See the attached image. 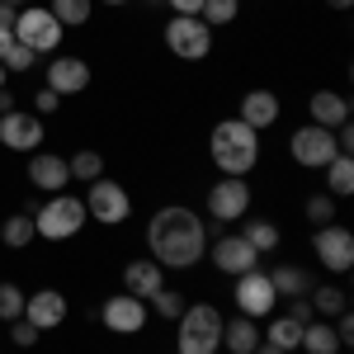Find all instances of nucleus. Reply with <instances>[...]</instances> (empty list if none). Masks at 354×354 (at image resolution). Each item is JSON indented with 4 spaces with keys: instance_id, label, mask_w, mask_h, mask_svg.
<instances>
[{
    "instance_id": "f257e3e1",
    "label": "nucleus",
    "mask_w": 354,
    "mask_h": 354,
    "mask_svg": "<svg viewBox=\"0 0 354 354\" xmlns=\"http://www.w3.org/2000/svg\"><path fill=\"white\" fill-rule=\"evenodd\" d=\"M147 250L161 270H194L208 255V218L185 203H165L147 222Z\"/></svg>"
},
{
    "instance_id": "f03ea898",
    "label": "nucleus",
    "mask_w": 354,
    "mask_h": 354,
    "mask_svg": "<svg viewBox=\"0 0 354 354\" xmlns=\"http://www.w3.org/2000/svg\"><path fill=\"white\" fill-rule=\"evenodd\" d=\"M208 156L222 175H250L260 165V133L241 118H222L208 133Z\"/></svg>"
},
{
    "instance_id": "7ed1b4c3",
    "label": "nucleus",
    "mask_w": 354,
    "mask_h": 354,
    "mask_svg": "<svg viewBox=\"0 0 354 354\" xmlns=\"http://www.w3.org/2000/svg\"><path fill=\"white\" fill-rule=\"evenodd\" d=\"M222 317L213 302H189L175 322V354H218L222 350Z\"/></svg>"
},
{
    "instance_id": "20e7f679",
    "label": "nucleus",
    "mask_w": 354,
    "mask_h": 354,
    "mask_svg": "<svg viewBox=\"0 0 354 354\" xmlns=\"http://www.w3.org/2000/svg\"><path fill=\"white\" fill-rule=\"evenodd\" d=\"M90 213H85V198L76 194H48L38 208H33V232L43 236V241H71V236H81Z\"/></svg>"
},
{
    "instance_id": "39448f33",
    "label": "nucleus",
    "mask_w": 354,
    "mask_h": 354,
    "mask_svg": "<svg viewBox=\"0 0 354 354\" xmlns=\"http://www.w3.org/2000/svg\"><path fill=\"white\" fill-rule=\"evenodd\" d=\"M62 33L66 28L57 24V15L48 5H24L19 15H15V43H24L28 53H57L62 48Z\"/></svg>"
},
{
    "instance_id": "423d86ee",
    "label": "nucleus",
    "mask_w": 354,
    "mask_h": 354,
    "mask_svg": "<svg viewBox=\"0 0 354 354\" xmlns=\"http://www.w3.org/2000/svg\"><path fill=\"white\" fill-rule=\"evenodd\" d=\"M85 213L90 222H100V227H123V222L133 218V194L123 189L118 180H95L90 189H85Z\"/></svg>"
},
{
    "instance_id": "0eeeda50",
    "label": "nucleus",
    "mask_w": 354,
    "mask_h": 354,
    "mask_svg": "<svg viewBox=\"0 0 354 354\" xmlns=\"http://www.w3.org/2000/svg\"><path fill=\"white\" fill-rule=\"evenodd\" d=\"M288 156H293V165H302V170H326V165L340 156V147H335V133H330V128L302 123L298 133L288 137Z\"/></svg>"
},
{
    "instance_id": "6e6552de",
    "label": "nucleus",
    "mask_w": 354,
    "mask_h": 354,
    "mask_svg": "<svg viewBox=\"0 0 354 354\" xmlns=\"http://www.w3.org/2000/svg\"><path fill=\"white\" fill-rule=\"evenodd\" d=\"M312 255L326 274H350L354 270V232L340 222H326L312 232Z\"/></svg>"
},
{
    "instance_id": "1a4fd4ad",
    "label": "nucleus",
    "mask_w": 354,
    "mask_h": 354,
    "mask_svg": "<svg viewBox=\"0 0 354 354\" xmlns=\"http://www.w3.org/2000/svg\"><path fill=\"white\" fill-rule=\"evenodd\" d=\"M165 48L175 57H185V62H203V57L213 53V28L203 24L198 15H170V24H165Z\"/></svg>"
},
{
    "instance_id": "9d476101",
    "label": "nucleus",
    "mask_w": 354,
    "mask_h": 354,
    "mask_svg": "<svg viewBox=\"0 0 354 354\" xmlns=\"http://www.w3.org/2000/svg\"><path fill=\"white\" fill-rule=\"evenodd\" d=\"M232 298H236V312L250 317V322H265V317H274V307H279V293H274V283H270V274H265V270L236 274Z\"/></svg>"
},
{
    "instance_id": "9b49d317",
    "label": "nucleus",
    "mask_w": 354,
    "mask_h": 354,
    "mask_svg": "<svg viewBox=\"0 0 354 354\" xmlns=\"http://www.w3.org/2000/svg\"><path fill=\"white\" fill-rule=\"evenodd\" d=\"M250 213V185L245 175H222L208 189V218L213 222H241Z\"/></svg>"
},
{
    "instance_id": "f8f14e48",
    "label": "nucleus",
    "mask_w": 354,
    "mask_h": 354,
    "mask_svg": "<svg viewBox=\"0 0 354 354\" xmlns=\"http://www.w3.org/2000/svg\"><path fill=\"white\" fill-rule=\"evenodd\" d=\"M100 322H104V330H113V335H142L147 330V302L133 298V293H113V298H104V307L95 312Z\"/></svg>"
},
{
    "instance_id": "ddd939ff",
    "label": "nucleus",
    "mask_w": 354,
    "mask_h": 354,
    "mask_svg": "<svg viewBox=\"0 0 354 354\" xmlns=\"http://www.w3.org/2000/svg\"><path fill=\"white\" fill-rule=\"evenodd\" d=\"M213 270H222V274H245V270H260V250L245 241L241 232H227V236H218L213 241Z\"/></svg>"
},
{
    "instance_id": "4468645a",
    "label": "nucleus",
    "mask_w": 354,
    "mask_h": 354,
    "mask_svg": "<svg viewBox=\"0 0 354 354\" xmlns=\"http://www.w3.org/2000/svg\"><path fill=\"white\" fill-rule=\"evenodd\" d=\"M0 147L5 151H38L43 147V118L28 109H15L0 118Z\"/></svg>"
},
{
    "instance_id": "2eb2a0df",
    "label": "nucleus",
    "mask_w": 354,
    "mask_h": 354,
    "mask_svg": "<svg viewBox=\"0 0 354 354\" xmlns=\"http://www.w3.org/2000/svg\"><path fill=\"white\" fill-rule=\"evenodd\" d=\"M66 293L62 288H38V293H28L24 298V322L38 330H57L62 322H66Z\"/></svg>"
},
{
    "instance_id": "dca6fc26",
    "label": "nucleus",
    "mask_w": 354,
    "mask_h": 354,
    "mask_svg": "<svg viewBox=\"0 0 354 354\" xmlns=\"http://www.w3.org/2000/svg\"><path fill=\"white\" fill-rule=\"evenodd\" d=\"M28 180H33V189L43 194H66L71 185V170H66V156H57V151H28Z\"/></svg>"
},
{
    "instance_id": "f3484780",
    "label": "nucleus",
    "mask_w": 354,
    "mask_h": 354,
    "mask_svg": "<svg viewBox=\"0 0 354 354\" xmlns=\"http://www.w3.org/2000/svg\"><path fill=\"white\" fill-rule=\"evenodd\" d=\"M48 90H57L62 100H66V95H85V90H90V66L71 53H57L53 62H48Z\"/></svg>"
},
{
    "instance_id": "a211bd4d",
    "label": "nucleus",
    "mask_w": 354,
    "mask_h": 354,
    "mask_svg": "<svg viewBox=\"0 0 354 354\" xmlns=\"http://www.w3.org/2000/svg\"><path fill=\"white\" fill-rule=\"evenodd\" d=\"M161 283H165V270L151 260V255H142V260H128V265H123V293H133V298L147 302Z\"/></svg>"
},
{
    "instance_id": "6ab92c4d",
    "label": "nucleus",
    "mask_w": 354,
    "mask_h": 354,
    "mask_svg": "<svg viewBox=\"0 0 354 354\" xmlns=\"http://www.w3.org/2000/svg\"><path fill=\"white\" fill-rule=\"evenodd\" d=\"M236 118H241V123H250L255 133L274 128V123H279V95H274V90H245Z\"/></svg>"
},
{
    "instance_id": "aec40b11",
    "label": "nucleus",
    "mask_w": 354,
    "mask_h": 354,
    "mask_svg": "<svg viewBox=\"0 0 354 354\" xmlns=\"http://www.w3.org/2000/svg\"><path fill=\"white\" fill-rule=\"evenodd\" d=\"M307 113H312V123L317 128H340V123H350V100L340 95V90H317L312 100H307Z\"/></svg>"
},
{
    "instance_id": "412c9836",
    "label": "nucleus",
    "mask_w": 354,
    "mask_h": 354,
    "mask_svg": "<svg viewBox=\"0 0 354 354\" xmlns=\"http://www.w3.org/2000/svg\"><path fill=\"white\" fill-rule=\"evenodd\" d=\"M260 345V322H250V317H232V322H222V350L227 354H255Z\"/></svg>"
},
{
    "instance_id": "4be33fe9",
    "label": "nucleus",
    "mask_w": 354,
    "mask_h": 354,
    "mask_svg": "<svg viewBox=\"0 0 354 354\" xmlns=\"http://www.w3.org/2000/svg\"><path fill=\"white\" fill-rule=\"evenodd\" d=\"M260 340L274 345V350H283V354H293L302 345V322H293L288 312H283V317H270V322L260 326Z\"/></svg>"
},
{
    "instance_id": "5701e85b",
    "label": "nucleus",
    "mask_w": 354,
    "mask_h": 354,
    "mask_svg": "<svg viewBox=\"0 0 354 354\" xmlns=\"http://www.w3.org/2000/svg\"><path fill=\"white\" fill-rule=\"evenodd\" d=\"M307 302H312V312H317L322 322H330V317H340V312L350 307V293H345L340 283H312V288H307Z\"/></svg>"
},
{
    "instance_id": "b1692460",
    "label": "nucleus",
    "mask_w": 354,
    "mask_h": 354,
    "mask_svg": "<svg viewBox=\"0 0 354 354\" xmlns=\"http://www.w3.org/2000/svg\"><path fill=\"white\" fill-rule=\"evenodd\" d=\"M298 350H302V354H340L345 345H340L335 326L317 317V322H307V326H302V345H298Z\"/></svg>"
},
{
    "instance_id": "393cba45",
    "label": "nucleus",
    "mask_w": 354,
    "mask_h": 354,
    "mask_svg": "<svg viewBox=\"0 0 354 354\" xmlns=\"http://www.w3.org/2000/svg\"><path fill=\"white\" fill-rule=\"evenodd\" d=\"M265 274H270L279 298H307V288H312V274L298 270V265H274V270H265Z\"/></svg>"
},
{
    "instance_id": "a878e982",
    "label": "nucleus",
    "mask_w": 354,
    "mask_h": 354,
    "mask_svg": "<svg viewBox=\"0 0 354 354\" xmlns=\"http://www.w3.org/2000/svg\"><path fill=\"white\" fill-rule=\"evenodd\" d=\"M326 194L330 198H350L354 194V156L350 151H340V156L326 165Z\"/></svg>"
},
{
    "instance_id": "bb28decb",
    "label": "nucleus",
    "mask_w": 354,
    "mask_h": 354,
    "mask_svg": "<svg viewBox=\"0 0 354 354\" xmlns=\"http://www.w3.org/2000/svg\"><path fill=\"white\" fill-rule=\"evenodd\" d=\"M33 213H15V218H5L0 222V241L10 245V250H28L33 245Z\"/></svg>"
},
{
    "instance_id": "cd10ccee",
    "label": "nucleus",
    "mask_w": 354,
    "mask_h": 354,
    "mask_svg": "<svg viewBox=\"0 0 354 354\" xmlns=\"http://www.w3.org/2000/svg\"><path fill=\"white\" fill-rule=\"evenodd\" d=\"M66 170H71V180H81V185H95V180L104 175V156H100L95 147H81L76 156H66Z\"/></svg>"
},
{
    "instance_id": "c85d7f7f",
    "label": "nucleus",
    "mask_w": 354,
    "mask_h": 354,
    "mask_svg": "<svg viewBox=\"0 0 354 354\" xmlns=\"http://www.w3.org/2000/svg\"><path fill=\"white\" fill-rule=\"evenodd\" d=\"M241 236L250 245H255V250H260V255H270V250H279V241H283V232H279V227H274L270 218H250L241 227Z\"/></svg>"
},
{
    "instance_id": "c756f323",
    "label": "nucleus",
    "mask_w": 354,
    "mask_h": 354,
    "mask_svg": "<svg viewBox=\"0 0 354 354\" xmlns=\"http://www.w3.org/2000/svg\"><path fill=\"white\" fill-rule=\"evenodd\" d=\"M48 10L57 15L62 28H81V24H90V15H95V0H48Z\"/></svg>"
},
{
    "instance_id": "7c9ffc66",
    "label": "nucleus",
    "mask_w": 354,
    "mask_h": 354,
    "mask_svg": "<svg viewBox=\"0 0 354 354\" xmlns=\"http://www.w3.org/2000/svg\"><path fill=\"white\" fill-rule=\"evenodd\" d=\"M189 302H185V293H175V288H156L151 298H147V312H156V317H165V322H180V312H185Z\"/></svg>"
},
{
    "instance_id": "2f4dec72",
    "label": "nucleus",
    "mask_w": 354,
    "mask_h": 354,
    "mask_svg": "<svg viewBox=\"0 0 354 354\" xmlns=\"http://www.w3.org/2000/svg\"><path fill=\"white\" fill-rule=\"evenodd\" d=\"M241 15V0H203V10H198V19L208 28H222V24H232Z\"/></svg>"
},
{
    "instance_id": "473e14b6",
    "label": "nucleus",
    "mask_w": 354,
    "mask_h": 354,
    "mask_svg": "<svg viewBox=\"0 0 354 354\" xmlns=\"http://www.w3.org/2000/svg\"><path fill=\"white\" fill-rule=\"evenodd\" d=\"M302 218L312 222V227H326V222L335 218V198H330V194H312V198L302 203Z\"/></svg>"
},
{
    "instance_id": "72a5a7b5",
    "label": "nucleus",
    "mask_w": 354,
    "mask_h": 354,
    "mask_svg": "<svg viewBox=\"0 0 354 354\" xmlns=\"http://www.w3.org/2000/svg\"><path fill=\"white\" fill-rule=\"evenodd\" d=\"M24 288L19 283H0V322H15V317H24Z\"/></svg>"
},
{
    "instance_id": "f704fd0d",
    "label": "nucleus",
    "mask_w": 354,
    "mask_h": 354,
    "mask_svg": "<svg viewBox=\"0 0 354 354\" xmlns=\"http://www.w3.org/2000/svg\"><path fill=\"white\" fill-rule=\"evenodd\" d=\"M33 62H38V53H28L24 43H10V53L0 57L5 71H33Z\"/></svg>"
},
{
    "instance_id": "c9c22d12",
    "label": "nucleus",
    "mask_w": 354,
    "mask_h": 354,
    "mask_svg": "<svg viewBox=\"0 0 354 354\" xmlns=\"http://www.w3.org/2000/svg\"><path fill=\"white\" fill-rule=\"evenodd\" d=\"M38 335H43V330L28 326L24 317H15V322H10V345H19V350H33V345H38Z\"/></svg>"
},
{
    "instance_id": "e433bc0d",
    "label": "nucleus",
    "mask_w": 354,
    "mask_h": 354,
    "mask_svg": "<svg viewBox=\"0 0 354 354\" xmlns=\"http://www.w3.org/2000/svg\"><path fill=\"white\" fill-rule=\"evenodd\" d=\"M62 109V95H57V90H48V85H43V90H38V95H33V113H38V118H48V113H57Z\"/></svg>"
},
{
    "instance_id": "4c0bfd02",
    "label": "nucleus",
    "mask_w": 354,
    "mask_h": 354,
    "mask_svg": "<svg viewBox=\"0 0 354 354\" xmlns=\"http://www.w3.org/2000/svg\"><path fill=\"white\" fill-rule=\"evenodd\" d=\"M288 317L302 322V326H307V322H317V312H312V302H307V298H288Z\"/></svg>"
},
{
    "instance_id": "58836bf2",
    "label": "nucleus",
    "mask_w": 354,
    "mask_h": 354,
    "mask_svg": "<svg viewBox=\"0 0 354 354\" xmlns=\"http://www.w3.org/2000/svg\"><path fill=\"white\" fill-rule=\"evenodd\" d=\"M165 5H170L175 15H198V10H203V0H165Z\"/></svg>"
},
{
    "instance_id": "ea45409f",
    "label": "nucleus",
    "mask_w": 354,
    "mask_h": 354,
    "mask_svg": "<svg viewBox=\"0 0 354 354\" xmlns=\"http://www.w3.org/2000/svg\"><path fill=\"white\" fill-rule=\"evenodd\" d=\"M15 15H19V10H10V5H0V28H10V33H15Z\"/></svg>"
},
{
    "instance_id": "a19ab883",
    "label": "nucleus",
    "mask_w": 354,
    "mask_h": 354,
    "mask_svg": "<svg viewBox=\"0 0 354 354\" xmlns=\"http://www.w3.org/2000/svg\"><path fill=\"white\" fill-rule=\"evenodd\" d=\"M19 109V104H15V95H10V90H0V118H5V113H15Z\"/></svg>"
},
{
    "instance_id": "79ce46f5",
    "label": "nucleus",
    "mask_w": 354,
    "mask_h": 354,
    "mask_svg": "<svg viewBox=\"0 0 354 354\" xmlns=\"http://www.w3.org/2000/svg\"><path fill=\"white\" fill-rule=\"evenodd\" d=\"M10 43H15V33H10V28H0V57L10 53Z\"/></svg>"
},
{
    "instance_id": "37998d69",
    "label": "nucleus",
    "mask_w": 354,
    "mask_h": 354,
    "mask_svg": "<svg viewBox=\"0 0 354 354\" xmlns=\"http://www.w3.org/2000/svg\"><path fill=\"white\" fill-rule=\"evenodd\" d=\"M255 354H283V350H274V345H265V340H260V345H255Z\"/></svg>"
},
{
    "instance_id": "c03bdc74",
    "label": "nucleus",
    "mask_w": 354,
    "mask_h": 354,
    "mask_svg": "<svg viewBox=\"0 0 354 354\" xmlns=\"http://www.w3.org/2000/svg\"><path fill=\"white\" fill-rule=\"evenodd\" d=\"M326 5H330V10H350L354 0H326Z\"/></svg>"
},
{
    "instance_id": "a18cd8bd",
    "label": "nucleus",
    "mask_w": 354,
    "mask_h": 354,
    "mask_svg": "<svg viewBox=\"0 0 354 354\" xmlns=\"http://www.w3.org/2000/svg\"><path fill=\"white\" fill-rule=\"evenodd\" d=\"M0 5H10V10H24L28 0H0Z\"/></svg>"
},
{
    "instance_id": "49530a36",
    "label": "nucleus",
    "mask_w": 354,
    "mask_h": 354,
    "mask_svg": "<svg viewBox=\"0 0 354 354\" xmlns=\"http://www.w3.org/2000/svg\"><path fill=\"white\" fill-rule=\"evenodd\" d=\"M100 5H113V10H118V5H128V0H100Z\"/></svg>"
},
{
    "instance_id": "de8ad7c7",
    "label": "nucleus",
    "mask_w": 354,
    "mask_h": 354,
    "mask_svg": "<svg viewBox=\"0 0 354 354\" xmlns=\"http://www.w3.org/2000/svg\"><path fill=\"white\" fill-rule=\"evenodd\" d=\"M5 81H10V71H5V66H0V90H5Z\"/></svg>"
},
{
    "instance_id": "09e8293b",
    "label": "nucleus",
    "mask_w": 354,
    "mask_h": 354,
    "mask_svg": "<svg viewBox=\"0 0 354 354\" xmlns=\"http://www.w3.org/2000/svg\"><path fill=\"white\" fill-rule=\"evenodd\" d=\"M142 5H156V0H142Z\"/></svg>"
}]
</instances>
